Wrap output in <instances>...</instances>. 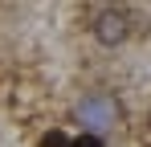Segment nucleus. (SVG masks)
Listing matches in <instances>:
<instances>
[{"mask_svg": "<svg viewBox=\"0 0 151 147\" xmlns=\"http://www.w3.org/2000/svg\"><path fill=\"white\" fill-rule=\"evenodd\" d=\"M78 122H86L94 135H98V131H110V127L119 122V102L110 94H86L78 102Z\"/></svg>", "mask_w": 151, "mask_h": 147, "instance_id": "f257e3e1", "label": "nucleus"}, {"mask_svg": "<svg viewBox=\"0 0 151 147\" xmlns=\"http://www.w3.org/2000/svg\"><path fill=\"white\" fill-rule=\"evenodd\" d=\"M127 33H131V17H127L123 8H102L98 21H94V37H98L102 45H123Z\"/></svg>", "mask_w": 151, "mask_h": 147, "instance_id": "f03ea898", "label": "nucleus"}, {"mask_svg": "<svg viewBox=\"0 0 151 147\" xmlns=\"http://www.w3.org/2000/svg\"><path fill=\"white\" fill-rule=\"evenodd\" d=\"M37 147H74V139H70V135H61V131H49Z\"/></svg>", "mask_w": 151, "mask_h": 147, "instance_id": "7ed1b4c3", "label": "nucleus"}, {"mask_svg": "<svg viewBox=\"0 0 151 147\" xmlns=\"http://www.w3.org/2000/svg\"><path fill=\"white\" fill-rule=\"evenodd\" d=\"M74 147H102V139H98V135H82Z\"/></svg>", "mask_w": 151, "mask_h": 147, "instance_id": "20e7f679", "label": "nucleus"}]
</instances>
